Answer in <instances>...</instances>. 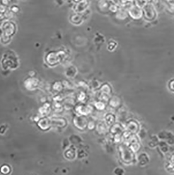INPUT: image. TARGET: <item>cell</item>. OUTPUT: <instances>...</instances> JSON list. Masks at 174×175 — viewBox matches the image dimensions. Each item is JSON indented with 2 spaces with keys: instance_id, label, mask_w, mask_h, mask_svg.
<instances>
[]
</instances>
